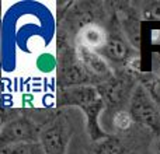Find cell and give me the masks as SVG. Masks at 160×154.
I'll list each match as a JSON object with an SVG mask.
<instances>
[{"label": "cell", "mask_w": 160, "mask_h": 154, "mask_svg": "<svg viewBox=\"0 0 160 154\" xmlns=\"http://www.w3.org/2000/svg\"><path fill=\"white\" fill-rule=\"evenodd\" d=\"M62 104L66 105H78L83 108L87 113L88 119V130L93 139H100L104 136V133L97 126V116L102 108V98L96 88L91 87H78V88H69L65 91L61 97Z\"/></svg>", "instance_id": "obj_1"}, {"label": "cell", "mask_w": 160, "mask_h": 154, "mask_svg": "<svg viewBox=\"0 0 160 154\" xmlns=\"http://www.w3.org/2000/svg\"><path fill=\"white\" fill-rule=\"evenodd\" d=\"M42 132V126L31 121L27 116H17V118L4 123L0 133V144L2 149L7 146L20 143H31L39 142Z\"/></svg>", "instance_id": "obj_2"}, {"label": "cell", "mask_w": 160, "mask_h": 154, "mask_svg": "<svg viewBox=\"0 0 160 154\" xmlns=\"http://www.w3.org/2000/svg\"><path fill=\"white\" fill-rule=\"evenodd\" d=\"M129 113L136 123L160 136V113L156 104L143 87H138L133 93Z\"/></svg>", "instance_id": "obj_3"}, {"label": "cell", "mask_w": 160, "mask_h": 154, "mask_svg": "<svg viewBox=\"0 0 160 154\" xmlns=\"http://www.w3.org/2000/svg\"><path fill=\"white\" fill-rule=\"evenodd\" d=\"M69 139V122L65 116H56L42 126L39 143L44 147L45 154H66Z\"/></svg>", "instance_id": "obj_4"}, {"label": "cell", "mask_w": 160, "mask_h": 154, "mask_svg": "<svg viewBox=\"0 0 160 154\" xmlns=\"http://www.w3.org/2000/svg\"><path fill=\"white\" fill-rule=\"evenodd\" d=\"M107 34L100 25L88 24L80 31L79 45L88 51H96L100 48H105L107 45Z\"/></svg>", "instance_id": "obj_5"}, {"label": "cell", "mask_w": 160, "mask_h": 154, "mask_svg": "<svg viewBox=\"0 0 160 154\" xmlns=\"http://www.w3.org/2000/svg\"><path fill=\"white\" fill-rule=\"evenodd\" d=\"M79 58L83 62V65L87 69H90L91 72H94L96 75H100V76L110 75V69H108L107 63L94 51H88L86 48L79 46Z\"/></svg>", "instance_id": "obj_6"}, {"label": "cell", "mask_w": 160, "mask_h": 154, "mask_svg": "<svg viewBox=\"0 0 160 154\" xmlns=\"http://www.w3.org/2000/svg\"><path fill=\"white\" fill-rule=\"evenodd\" d=\"M2 154H45V152L39 142H31L7 146L2 149Z\"/></svg>", "instance_id": "obj_7"}, {"label": "cell", "mask_w": 160, "mask_h": 154, "mask_svg": "<svg viewBox=\"0 0 160 154\" xmlns=\"http://www.w3.org/2000/svg\"><path fill=\"white\" fill-rule=\"evenodd\" d=\"M105 53L114 60H124L128 55V46L119 39H111L104 48Z\"/></svg>", "instance_id": "obj_8"}, {"label": "cell", "mask_w": 160, "mask_h": 154, "mask_svg": "<svg viewBox=\"0 0 160 154\" xmlns=\"http://www.w3.org/2000/svg\"><path fill=\"white\" fill-rule=\"evenodd\" d=\"M112 122H114V126L118 130H121V132L129 130L133 126V123H135L132 115H131L129 112H127V111H119V112H117L112 118Z\"/></svg>", "instance_id": "obj_9"}, {"label": "cell", "mask_w": 160, "mask_h": 154, "mask_svg": "<svg viewBox=\"0 0 160 154\" xmlns=\"http://www.w3.org/2000/svg\"><path fill=\"white\" fill-rule=\"evenodd\" d=\"M156 154H160V140L158 143V149H156Z\"/></svg>", "instance_id": "obj_10"}]
</instances>
